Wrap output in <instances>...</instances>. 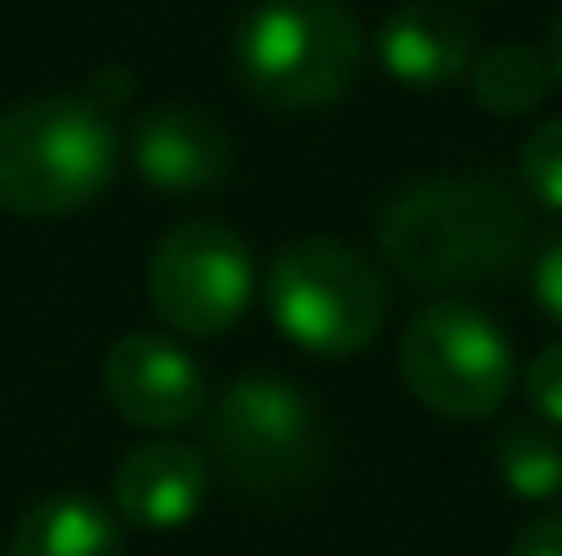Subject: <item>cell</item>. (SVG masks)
<instances>
[{"mask_svg": "<svg viewBox=\"0 0 562 556\" xmlns=\"http://www.w3.org/2000/svg\"><path fill=\"white\" fill-rule=\"evenodd\" d=\"M207 464L213 475L251 497L284 502L301 497L328 453L317 404L284 376H240L207 404Z\"/></svg>", "mask_w": 562, "mask_h": 556, "instance_id": "cell-4", "label": "cell"}, {"mask_svg": "<svg viewBox=\"0 0 562 556\" xmlns=\"http://www.w3.org/2000/svg\"><path fill=\"white\" fill-rule=\"evenodd\" d=\"M367 60V33L339 0H262L240 16L235 66L251 99L284 115L339 104Z\"/></svg>", "mask_w": 562, "mask_h": 556, "instance_id": "cell-3", "label": "cell"}, {"mask_svg": "<svg viewBox=\"0 0 562 556\" xmlns=\"http://www.w3.org/2000/svg\"><path fill=\"white\" fill-rule=\"evenodd\" d=\"M519 387H525L536 420H547L552 431H562V339L558 344H547L530 366L519 371Z\"/></svg>", "mask_w": 562, "mask_h": 556, "instance_id": "cell-16", "label": "cell"}, {"mask_svg": "<svg viewBox=\"0 0 562 556\" xmlns=\"http://www.w3.org/2000/svg\"><path fill=\"white\" fill-rule=\"evenodd\" d=\"M104 398L126 425L176 436L196 415H207V371L176 339L126 333L104 355Z\"/></svg>", "mask_w": 562, "mask_h": 556, "instance_id": "cell-8", "label": "cell"}, {"mask_svg": "<svg viewBox=\"0 0 562 556\" xmlns=\"http://www.w3.org/2000/svg\"><path fill=\"white\" fill-rule=\"evenodd\" d=\"M398 376L409 398L442 420H492L519 382L503 328L464 300H431L409 317Z\"/></svg>", "mask_w": 562, "mask_h": 556, "instance_id": "cell-6", "label": "cell"}, {"mask_svg": "<svg viewBox=\"0 0 562 556\" xmlns=\"http://www.w3.org/2000/svg\"><path fill=\"white\" fill-rule=\"evenodd\" d=\"M464 82H470V93H475V104H481L486 115L519 121V115H530V110L547 99V88H552V60H547L541 49H530V44H492V49H481V55L470 60Z\"/></svg>", "mask_w": 562, "mask_h": 556, "instance_id": "cell-13", "label": "cell"}, {"mask_svg": "<svg viewBox=\"0 0 562 556\" xmlns=\"http://www.w3.org/2000/svg\"><path fill=\"white\" fill-rule=\"evenodd\" d=\"M552 77H562V5L552 16Z\"/></svg>", "mask_w": 562, "mask_h": 556, "instance_id": "cell-19", "label": "cell"}, {"mask_svg": "<svg viewBox=\"0 0 562 556\" xmlns=\"http://www.w3.org/2000/svg\"><path fill=\"white\" fill-rule=\"evenodd\" d=\"M508 556H562V513H536L519 535Z\"/></svg>", "mask_w": 562, "mask_h": 556, "instance_id": "cell-17", "label": "cell"}, {"mask_svg": "<svg viewBox=\"0 0 562 556\" xmlns=\"http://www.w3.org/2000/svg\"><path fill=\"white\" fill-rule=\"evenodd\" d=\"M207 486H213V464L202 447L181 436H154L115 464L110 513H121V524L137 530H181L202 513Z\"/></svg>", "mask_w": 562, "mask_h": 556, "instance_id": "cell-9", "label": "cell"}, {"mask_svg": "<svg viewBox=\"0 0 562 556\" xmlns=\"http://www.w3.org/2000/svg\"><path fill=\"white\" fill-rule=\"evenodd\" d=\"M5 556H126V535L93 497H44L16 519Z\"/></svg>", "mask_w": 562, "mask_h": 556, "instance_id": "cell-12", "label": "cell"}, {"mask_svg": "<svg viewBox=\"0 0 562 556\" xmlns=\"http://www.w3.org/2000/svg\"><path fill=\"white\" fill-rule=\"evenodd\" d=\"M132 164L154 191L191 196V191H207V185H218L229 175L235 143H229V132L213 110L159 104L132 132Z\"/></svg>", "mask_w": 562, "mask_h": 556, "instance_id": "cell-10", "label": "cell"}, {"mask_svg": "<svg viewBox=\"0 0 562 556\" xmlns=\"http://www.w3.org/2000/svg\"><path fill=\"white\" fill-rule=\"evenodd\" d=\"M536 300H541L547 317L562 322V235L541 251V262H536Z\"/></svg>", "mask_w": 562, "mask_h": 556, "instance_id": "cell-18", "label": "cell"}, {"mask_svg": "<svg viewBox=\"0 0 562 556\" xmlns=\"http://www.w3.org/2000/svg\"><path fill=\"white\" fill-rule=\"evenodd\" d=\"M268 311L290 344L323 361L372 350L387 322V284L367 251L312 235L290 240L268 268Z\"/></svg>", "mask_w": 562, "mask_h": 556, "instance_id": "cell-5", "label": "cell"}, {"mask_svg": "<svg viewBox=\"0 0 562 556\" xmlns=\"http://www.w3.org/2000/svg\"><path fill=\"white\" fill-rule=\"evenodd\" d=\"M519 191L536 207L562 213V115L558 121H541L525 137V148H519Z\"/></svg>", "mask_w": 562, "mask_h": 556, "instance_id": "cell-15", "label": "cell"}, {"mask_svg": "<svg viewBox=\"0 0 562 556\" xmlns=\"http://www.w3.org/2000/svg\"><path fill=\"white\" fill-rule=\"evenodd\" d=\"M376 246L409 284H481L525 262L536 246V213L519 185L492 175H442L387 202Z\"/></svg>", "mask_w": 562, "mask_h": 556, "instance_id": "cell-1", "label": "cell"}, {"mask_svg": "<svg viewBox=\"0 0 562 556\" xmlns=\"http://www.w3.org/2000/svg\"><path fill=\"white\" fill-rule=\"evenodd\" d=\"M497 475L525 502L562 497V431L547 420H514L497 436Z\"/></svg>", "mask_w": 562, "mask_h": 556, "instance_id": "cell-14", "label": "cell"}, {"mask_svg": "<svg viewBox=\"0 0 562 556\" xmlns=\"http://www.w3.org/2000/svg\"><path fill=\"white\" fill-rule=\"evenodd\" d=\"M475 55V22L448 0H404L376 27V60L404 88H448Z\"/></svg>", "mask_w": 562, "mask_h": 556, "instance_id": "cell-11", "label": "cell"}, {"mask_svg": "<svg viewBox=\"0 0 562 556\" xmlns=\"http://www.w3.org/2000/svg\"><path fill=\"white\" fill-rule=\"evenodd\" d=\"M115 126L99 104L44 93L0 110V207L16 218H71L115 181Z\"/></svg>", "mask_w": 562, "mask_h": 556, "instance_id": "cell-2", "label": "cell"}, {"mask_svg": "<svg viewBox=\"0 0 562 556\" xmlns=\"http://www.w3.org/2000/svg\"><path fill=\"white\" fill-rule=\"evenodd\" d=\"M257 290L251 246L218 224V218H187L159 235L148 257V300L181 339H218L229 333Z\"/></svg>", "mask_w": 562, "mask_h": 556, "instance_id": "cell-7", "label": "cell"}]
</instances>
